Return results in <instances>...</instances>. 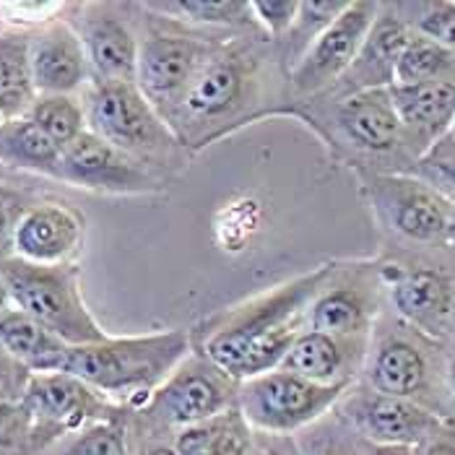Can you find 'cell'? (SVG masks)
<instances>
[{
    "label": "cell",
    "mask_w": 455,
    "mask_h": 455,
    "mask_svg": "<svg viewBox=\"0 0 455 455\" xmlns=\"http://www.w3.org/2000/svg\"><path fill=\"white\" fill-rule=\"evenodd\" d=\"M328 276L331 268L320 266L232 313L206 336L201 354L240 383L279 370L286 351L307 331V307Z\"/></svg>",
    "instance_id": "1"
},
{
    "label": "cell",
    "mask_w": 455,
    "mask_h": 455,
    "mask_svg": "<svg viewBox=\"0 0 455 455\" xmlns=\"http://www.w3.org/2000/svg\"><path fill=\"white\" fill-rule=\"evenodd\" d=\"M190 354L185 331L148 336H107L105 341L70 347L63 372L76 375L107 398H148Z\"/></svg>",
    "instance_id": "2"
},
{
    "label": "cell",
    "mask_w": 455,
    "mask_h": 455,
    "mask_svg": "<svg viewBox=\"0 0 455 455\" xmlns=\"http://www.w3.org/2000/svg\"><path fill=\"white\" fill-rule=\"evenodd\" d=\"M0 279L8 289L11 307L36 320L68 347L105 341V328L92 315L84 294L78 266H35L21 258H0Z\"/></svg>",
    "instance_id": "3"
},
{
    "label": "cell",
    "mask_w": 455,
    "mask_h": 455,
    "mask_svg": "<svg viewBox=\"0 0 455 455\" xmlns=\"http://www.w3.org/2000/svg\"><path fill=\"white\" fill-rule=\"evenodd\" d=\"M258 60L240 47H216L188 94L167 120L175 139L185 146L211 143L219 125L232 123L255 94Z\"/></svg>",
    "instance_id": "4"
},
{
    "label": "cell",
    "mask_w": 455,
    "mask_h": 455,
    "mask_svg": "<svg viewBox=\"0 0 455 455\" xmlns=\"http://www.w3.org/2000/svg\"><path fill=\"white\" fill-rule=\"evenodd\" d=\"M84 107L89 131L140 164L170 156L180 143L136 84L92 81Z\"/></svg>",
    "instance_id": "5"
},
{
    "label": "cell",
    "mask_w": 455,
    "mask_h": 455,
    "mask_svg": "<svg viewBox=\"0 0 455 455\" xmlns=\"http://www.w3.org/2000/svg\"><path fill=\"white\" fill-rule=\"evenodd\" d=\"M349 383L320 386L286 370H271L240 386V403L245 421L252 429L289 435L317 421L331 406L339 403Z\"/></svg>",
    "instance_id": "6"
},
{
    "label": "cell",
    "mask_w": 455,
    "mask_h": 455,
    "mask_svg": "<svg viewBox=\"0 0 455 455\" xmlns=\"http://www.w3.org/2000/svg\"><path fill=\"white\" fill-rule=\"evenodd\" d=\"M240 380L219 370L201 351L188 356L175 372L151 393L148 414L164 424L193 427L213 419L224 411L237 409L240 403Z\"/></svg>",
    "instance_id": "7"
},
{
    "label": "cell",
    "mask_w": 455,
    "mask_h": 455,
    "mask_svg": "<svg viewBox=\"0 0 455 455\" xmlns=\"http://www.w3.org/2000/svg\"><path fill=\"white\" fill-rule=\"evenodd\" d=\"M216 47L175 32H148L139 44L136 86L167 123Z\"/></svg>",
    "instance_id": "8"
},
{
    "label": "cell",
    "mask_w": 455,
    "mask_h": 455,
    "mask_svg": "<svg viewBox=\"0 0 455 455\" xmlns=\"http://www.w3.org/2000/svg\"><path fill=\"white\" fill-rule=\"evenodd\" d=\"M21 409L32 421V432L44 435L81 432L92 424L115 419V406L105 393L68 372L32 375Z\"/></svg>",
    "instance_id": "9"
},
{
    "label": "cell",
    "mask_w": 455,
    "mask_h": 455,
    "mask_svg": "<svg viewBox=\"0 0 455 455\" xmlns=\"http://www.w3.org/2000/svg\"><path fill=\"white\" fill-rule=\"evenodd\" d=\"M372 209L393 232L417 243H435L448 235L451 201L424 180L383 175L367 182Z\"/></svg>",
    "instance_id": "10"
},
{
    "label": "cell",
    "mask_w": 455,
    "mask_h": 455,
    "mask_svg": "<svg viewBox=\"0 0 455 455\" xmlns=\"http://www.w3.org/2000/svg\"><path fill=\"white\" fill-rule=\"evenodd\" d=\"M380 11L383 8L378 3H349L347 11L317 36L305 58L291 68V86L302 94H313L339 81L356 60Z\"/></svg>",
    "instance_id": "11"
},
{
    "label": "cell",
    "mask_w": 455,
    "mask_h": 455,
    "mask_svg": "<svg viewBox=\"0 0 455 455\" xmlns=\"http://www.w3.org/2000/svg\"><path fill=\"white\" fill-rule=\"evenodd\" d=\"M60 182L112 196H140L156 190V177L133 156L123 154L92 131L63 148Z\"/></svg>",
    "instance_id": "12"
},
{
    "label": "cell",
    "mask_w": 455,
    "mask_h": 455,
    "mask_svg": "<svg viewBox=\"0 0 455 455\" xmlns=\"http://www.w3.org/2000/svg\"><path fill=\"white\" fill-rule=\"evenodd\" d=\"M70 8L76 11V16L68 21L86 47L92 81L136 84L140 42L131 24L120 13H115V5L81 3Z\"/></svg>",
    "instance_id": "13"
},
{
    "label": "cell",
    "mask_w": 455,
    "mask_h": 455,
    "mask_svg": "<svg viewBox=\"0 0 455 455\" xmlns=\"http://www.w3.org/2000/svg\"><path fill=\"white\" fill-rule=\"evenodd\" d=\"M86 224L66 204L44 201L19 213L13 224L11 255L35 266H70L84 247Z\"/></svg>",
    "instance_id": "14"
},
{
    "label": "cell",
    "mask_w": 455,
    "mask_h": 455,
    "mask_svg": "<svg viewBox=\"0 0 455 455\" xmlns=\"http://www.w3.org/2000/svg\"><path fill=\"white\" fill-rule=\"evenodd\" d=\"M344 414L372 445L417 448L443 432V419L411 398L386 395L378 390L356 393L344 403Z\"/></svg>",
    "instance_id": "15"
},
{
    "label": "cell",
    "mask_w": 455,
    "mask_h": 455,
    "mask_svg": "<svg viewBox=\"0 0 455 455\" xmlns=\"http://www.w3.org/2000/svg\"><path fill=\"white\" fill-rule=\"evenodd\" d=\"M32 73L36 94H76L92 84L86 47L68 19H55L32 32Z\"/></svg>",
    "instance_id": "16"
},
{
    "label": "cell",
    "mask_w": 455,
    "mask_h": 455,
    "mask_svg": "<svg viewBox=\"0 0 455 455\" xmlns=\"http://www.w3.org/2000/svg\"><path fill=\"white\" fill-rule=\"evenodd\" d=\"M387 92L401 120V140H406L419 156L451 133L455 123V81L414 86L393 84Z\"/></svg>",
    "instance_id": "17"
},
{
    "label": "cell",
    "mask_w": 455,
    "mask_h": 455,
    "mask_svg": "<svg viewBox=\"0 0 455 455\" xmlns=\"http://www.w3.org/2000/svg\"><path fill=\"white\" fill-rule=\"evenodd\" d=\"M336 133L356 151L383 154L401 143V120L387 89H370L341 97L331 109Z\"/></svg>",
    "instance_id": "18"
},
{
    "label": "cell",
    "mask_w": 455,
    "mask_h": 455,
    "mask_svg": "<svg viewBox=\"0 0 455 455\" xmlns=\"http://www.w3.org/2000/svg\"><path fill=\"white\" fill-rule=\"evenodd\" d=\"M390 299L398 315L429 336H443L453 317V283L445 274L417 268L401 271L390 283Z\"/></svg>",
    "instance_id": "19"
},
{
    "label": "cell",
    "mask_w": 455,
    "mask_h": 455,
    "mask_svg": "<svg viewBox=\"0 0 455 455\" xmlns=\"http://www.w3.org/2000/svg\"><path fill=\"white\" fill-rule=\"evenodd\" d=\"M411 39V29L398 16L380 13L364 39L356 60L351 68L339 78L344 84V97L370 89H390L395 84V66L398 58Z\"/></svg>",
    "instance_id": "20"
},
{
    "label": "cell",
    "mask_w": 455,
    "mask_h": 455,
    "mask_svg": "<svg viewBox=\"0 0 455 455\" xmlns=\"http://www.w3.org/2000/svg\"><path fill=\"white\" fill-rule=\"evenodd\" d=\"M0 347L16 356L27 370L39 372H63L68 344L36 320L11 307L0 315Z\"/></svg>",
    "instance_id": "21"
},
{
    "label": "cell",
    "mask_w": 455,
    "mask_h": 455,
    "mask_svg": "<svg viewBox=\"0 0 455 455\" xmlns=\"http://www.w3.org/2000/svg\"><path fill=\"white\" fill-rule=\"evenodd\" d=\"M32 73V32L5 29L0 35V109L5 120L27 117L36 102Z\"/></svg>",
    "instance_id": "22"
},
{
    "label": "cell",
    "mask_w": 455,
    "mask_h": 455,
    "mask_svg": "<svg viewBox=\"0 0 455 455\" xmlns=\"http://www.w3.org/2000/svg\"><path fill=\"white\" fill-rule=\"evenodd\" d=\"M0 162L13 170L60 180L63 148L47 139L29 117H13L0 128Z\"/></svg>",
    "instance_id": "23"
},
{
    "label": "cell",
    "mask_w": 455,
    "mask_h": 455,
    "mask_svg": "<svg viewBox=\"0 0 455 455\" xmlns=\"http://www.w3.org/2000/svg\"><path fill=\"white\" fill-rule=\"evenodd\" d=\"M347 356L349 351L341 339L307 328L299 333L291 349L286 351L279 367L320 386H339V383H349V378H344Z\"/></svg>",
    "instance_id": "24"
},
{
    "label": "cell",
    "mask_w": 455,
    "mask_h": 455,
    "mask_svg": "<svg viewBox=\"0 0 455 455\" xmlns=\"http://www.w3.org/2000/svg\"><path fill=\"white\" fill-rule=\"evenodd\" d=\"M367 378H370L372 390L378 393L414 398L427 383V359L414 344L403 339H387L386 344L375 351Z\"/></svg>",
    "instance_id": "25"
},
{
    "label": "cell",
    "mask_w": 455,
    "mask_h": 455,
    "mask_svg": "<svg viewBox=\"0 0 455 455\" xmlns=\"http://www.w3.org/2000/svg\"><path fill=\"white\" fill-rule=\"evenodd\" d=\"M250 424L240 409L224 411L213 419L185 427L175 443L180 455H250Z\"/></svg>",
    "instance_id": "26"
},
{
    "label": "cell",
    "mask_w": 455,
    "mask_h": 455,
    "mask_svg": "<svg viewBox=\"0 0 455 455\" xmlns=\"http://www.w3.org/2000/svg\"><path fill=\"white\" fill-rule=\"evenodd\" d=\"M367 323H370V305L364 294L354 291L351 286L323 289L307 307V328L341 341L364 333Z\"/></svg>",
    "instance_id": "27"
},
{
    "label": "cell",
    "mask_w": 455,
    "mask_h": 455,
    "mask_svg": "<svg viewBox=\"0 0 455 455\" xmlns=\"http://www.w3.org/2000/svg\"><path fill=\"white\" fill-rule=\"evenodd\" d=\"M27 117L60 148L70 146L73 140L81 139L89 131L86 107L76 94H42L36 97Z\"/></svg>",
    "instance_id": "28"
},
{
    "label": "cell",
    "mask_w": 455,
    "mask_h": 455,
    "mask_svg": "<svg viewBox=\"0 0 455 455\" xmlns=\"http://www.w3.org/2000/svg\"><path fill=\"white\" fill-rule=\"evenodd\" d=\"M432 81H455V55L443 44L411 32L395 66V84L414 86Z\"/></svg>",
    "instance_id": "29"
},
{
    "label": "cell",
    "mask_w": 455,
    "mask_h": 455,
    "mask_svg": "<svg viewBox=\"0 0 455 455\" xmlns=\"http://www.w3.org/2000/svg\"><path fill=\"white\" fill-rule=\"evenodd\" d=\"M148 11H162L190 24L209 27H245L252 24V8L243 0H175V3H148Z\"/></svg>",
    "instance_id": "30"
},
{
    "label": "cell",
    "mask_w": 455,
    "mask_h": 455,
    "mask_svg": "<svg viewBox=\"0 0 455 455\" xmlns=\"http://www.w3.org/2000/svg\"><path fill=\"white\" fill-rule=\"evenodd\" d=\"M349 3L344 0H310V3H299V13H297V21L291 27L289 36L283 39V60L286 63H299L305 58V52L315 44V39L344 11H347Z\"/></svg>",
    "instance_id": "31"
},
{
    "label": "cell",
    "mask_w": 455,
    "mask_h": 455,
    "mask_svg": "<svg viewBox=\"0 0 455 455\" xmlns=\"http://www.w3.org/2000/svg\"><path fill=\"white\" fill-rule=\"evenodd\" d=\"M63 455H128L125 432L117 419L92 424L76 432Z\"/></svg>",
    "instance_id": "32"
},
{
    "label": "cell",
    "mask_w": 455,
    "mask_h": 455,
    "mask_svg": "<svg viewBox=\"0 0 455 455\" xmlns=\"http://www.w3.org/2000/svg\"><path fill=\"white\" fill-rule=\"evenodd\" d=\"M417 13L411 19L414 32L437 44H443L445 50H451L455 55V3L453 0H440V3H419L411 5Z\"/></svg>",
    "instance_id": "33"
},
{
    "label": "cell",
    "mask_w": 455,
    "mask_h": 455,
    "mask_svg": "<svg viewBox=\"0 0 455 455\" xmlns=\"http://www.w3.org/2000/svg\"><path fill=\"white\" fill-rule=\"evenodd\" d=\"M419 175L443 196H455V139L443 136L419 156Z\"/></svg>",
    "instance_id": "34"
},
{
    "label": "cell",
    "mask_w": 455,
    "mask_h": 455,
    "mask_svg": "<svg viewBox=\"0 0 455 455\" xmlns=\"http://www.w3.org/2000/svg\"><path fill=\"white\" fill-rule=\"evenodd\" d=\"M250 8H252L255 24H260L266 29V35L281 39V42L289 36L294 21H297V13H299L297 0H255V3H250Z\"/></svg>",
    "instance_id": "35"
},
{
    "label": "cell",
    "mask_w": 455,
    "mask_h": 455,
    "mask_svg": "<svg viewBox=\"0 0 455 455\" xmlns=\"http://www.w3.org/2000/svg\"><path fill=\"white\" fill-rule=\"evenodd\" d=\"M32 375H35L32 370H27L16 356H11L0 347V401L3 403H21Z\"/></svg>",
    "instance_id": "36"
},
{
    "label": "cell",
    "mask_w": 455,
    "mask_h": 455,
    "mask_svg": "<svg viewBox=\"0 0 455 455\" xmlns=\"http://www.w3.org/2000/svg\"><path fill=\"white\" fill-rule=\"evenodd\" d=\"M414 455H455V443L440 432V435H435V437H429L421 445H417Z\"/></svg>",
    "instance_id": "37"
},
{
    "label": "cell",
    "mask_w": 455,
    "mask_h": 455,
    "mask_svg": "<svg viewBox=\"0 0 455 455\" xmlns=\"http://www.w3.org/2000/svg\"><path fill=\"white\" fill-rule=\"evenodd\" d=\"M13 224L5 206H0V258H8L11 255V240H13Z\"/></svg>",
    "instance_id": "38"
},
{
    "label": "cell",
    "mask_w": 455,
    "mask_h": 455,
    "mask_svg": "<svg viewBox=\"0 0 455 455\" xmlns=\"http://www.w3.org/2000/svg\"><path fill=\"white\" fill-rule=\"evenodd\" d=\"M367 455H414V448L406 445H372Z\"/></svg>",
    "instance_id": "39"
},
{
    "label": "cell",
    "mask_w": 455,
    "mask_h": 455,
    "mask_svg": "<svg viewBox=\"0 0 455 455\" xmlns=\"http://www.w3.org/2000/svg\"><path fill=\"white\" fill-rule=\"evenodd\" d=\"M5 310H11V297H8L5 283H3V279H0V315H3Z\"/></svg>",
    "instance_id": "40"
},
{
    "label": "cell",
    "mask_w": 455,
    "mask_h": 455,
    "mask_svg": "<svg viewBox=\"0 0 455 455\" xmlns=\"http://www.w3.org/2000/svg\"><path fill=\"white\" fill-rule=\"evenodd\" d=\"M445 240H451L455 245V201L453 206H451V216H448V235H445Z\"/></svg>",
    "instance_id": "41"
},
{
    "label": "cell",
    "mask_w": 455,
    "mask_h": 455,
    "mask_svg": "<svg viewBox=\"0 0 455 455\" xmlns=\"http://www.w3.org/2000/svg\"><path fill=\"white\" fill-rule=\"evenodd\" d=\"M146 455H180L177 451H172V448H156V451H151V453Z\"/></svg>",
    "instance_id": "42"
},
{
    "label": "cell",
    "mask_w": 455,
    "mask_h": 455,
    "mask_svg": "<svg viewBox=\"0 0 455 455\" xmlns=\"http://www.w3.org/2000/svg\"><path fill=\"white\" fill-rule=\"evenodd\" d=\"M451 390H453V398H455V356H453V362H451Z\"/></svg>",
    "instance_id": "43"
},
{
    "label": "cell",
    "mask_w": 455,
    "mask_h": 455,
    "mask_svg": "<svg viewBox=\"0 0 455 455\" xmlns=\"http://www.w3.org/2000/svg\"><path fill=\"white\" fill-rule=\"evenodd\" d=\"M3 123H5V115H3V109H0V128H3Z\"/></svg>",
    "instance_id": "44"
},
{
    "label": "cell",
    "mask_w": 455,
    "mask_h": 455,
    "mask_svg": "<svg viewBox=\"0 0 455 455\" xmlns=\"http://www.w3.org/2000/svg\"><path fill=\"white\" fill-rule=\"evenodd\" d=\"M448 136H453L455 139V123H453V128H451V133H448Z\"/></svg>",
    "instance_id": "45"
},
{
    "label": "cell",
    "mask_w": 455,
    "mask_h": 455,
    "mask_svg": "<svg viewBox=\"0 0 455 455\" xmlns=\"http://www.w3.org/2000/svg\"><path fill=\"white\" fill-rule=\"evenodd\" d=\"M271 455H279V453H271Z\"/></svg>",
    "instance_id": "46"
},
{
    "label": "cell",
    "mask_w": 455,
    "mask_h": 455,
    "mask_svg": "<svg viewBox=\"0 0 455 455\" xmlns=\"http://www.w3.org/2000/svg\"><path fill=\"white\" fill-rule=\"evenodd\" d=\"M0 455H5V453H0Z\"/></svg>",
    "instance_id": "47"
}]
</instances>
